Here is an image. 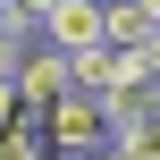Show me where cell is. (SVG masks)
<instances>
[{
	"mask_svg": "<svg viewBox=\"0 0 160 160\" xmlns=\"http://www.w3.org/2000/svg\"><path fill=\"white\" fill-rule=\"evenodd\" d=\"M34 118H42V143H51L59 160H93L101 143H110V127H101V93H84V84H68L59 101H42Z\"/></svg>",
	"mask_w": 160,
	"mask_h": 160,
	"instance_id": "cell-1",
	"label": "cell"
},
{
	"mask_svg": "<svg viewBox=\"0 0 160 160\" xmlns=\"http://www.w3.org/2000/svg\"><path fill=\"white\" fill-rule=\"evenodd\" d=\"M42 42H59V51L101 42V0H42Z\"/></svg>",
	"mask_w": 160,
	"mask_h": 160,
	"instance_id": "cell-2",
	"label": "cell"
},
{
	"mask_svg": "<svg viewBox=\"0 0 160 160\" xmlns=\"http://www.w3.org/2000/svg\"><path fill=\"white\" fill-rule=\"evenodd\" d=\"M0 160H51L42 118H34V110H8V118H0Z\"/></svg>",
	"mask_w": 160,
	"mask_h": 160,
	"instance_id": "cell-3",
	"label": "cell"
},
{
	"mask_svg": "<svg viewBox=\"0 0 160 160\" xmlns=\"http://www.w3.org/2000/svg\"><path fill=\"white\" fill-rule=\"evenodd\" d=\"M17 59H25V42H17V34H0V76H17Z\"/></svg>",
	"mask_w": 160,
	"mask_h": 160,
	"instance_id": "cell-4",
	"label": "cell"
},
{
	"mask_svg": "<svg viewBox=\"0 0 160 160\" xmlns=\"http://www.w3.org/2000/svg\"><path fill=\"white\" fill-rule=\"evenodd\" d=\"M8 110H17V84H8V76H0V118H8Z\"/></svg>",
	"mask_w": 160,
	"mask_h": 160,
	"instance_id": "cell-5",
	"label": "cell"
},
{
	"mask_svg": "<svg viewBox=\"0 0 160 160\" xmlns=\"http://www.w3.org/2000/svg\"><path fill=\"white\" fill-rule=\"evenodd\" d=\"M143 8H160V0H143Z\"/></svg>",
	"mask_w": 160,
	"mask_h": 160,
	"instance_id": "cell-6",
	"label": "cell"
}]
</instances>
